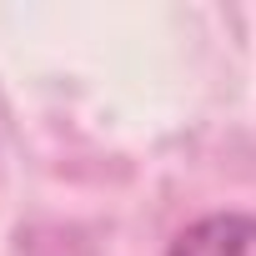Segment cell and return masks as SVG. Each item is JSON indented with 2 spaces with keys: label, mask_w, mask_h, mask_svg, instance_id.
I'll return each instance as SVG.
<instances>
[{
  "label": "cell",
  "mask_w": 256,
  "mask_h": 256,
  "mask_svg": "<svg viewBox=\"0 0 256 256\" xmlns=\"http://www.w3.org/2000/svg\"><path fill=\"white\" fill-rule=\"evenodd\" d=\"M166 256H256V216L251 211H206L176 231Z\"/></svg>",
  "instance_id": "6da1fadb"
}]
</instances>
